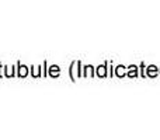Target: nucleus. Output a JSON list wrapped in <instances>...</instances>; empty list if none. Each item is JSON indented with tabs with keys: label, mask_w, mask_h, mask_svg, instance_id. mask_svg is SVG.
I'll return each instance as SVG.
<instances>
[]
</instances>
